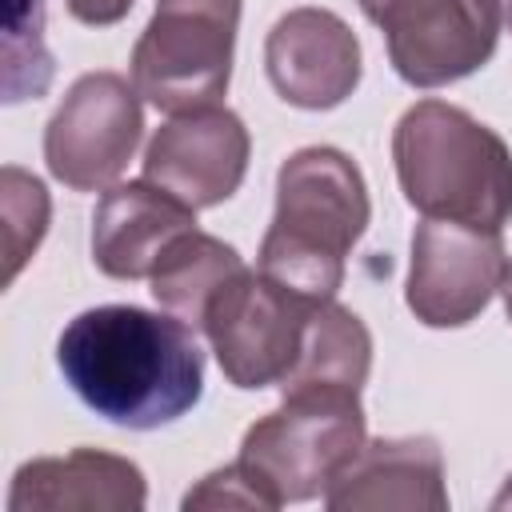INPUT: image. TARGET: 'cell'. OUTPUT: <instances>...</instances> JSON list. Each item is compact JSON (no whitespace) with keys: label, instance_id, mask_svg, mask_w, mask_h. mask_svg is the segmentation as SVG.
<instances>
[{"label":"cell","instance_id":"6da1fadb","mask_svg":"<svg viewBox=\"0 0 512 512\" xmlns=\"http://www.w3.org/2000/svg\"><path fill=\"white\" fill-rule=\"evenodd\" d=\"M64 384L108 424L152 432L196 408L204 352L184 320L136 304H100L56 340Z\"/></svg>","mask_w":512,"mask_h":512},{"label":"cell","instance_id":"7a4b0ae2","mask_svg":"<svg viewBox=\"0 0 512 512\" xmlns=\"http://www.w3.org/2000/svg\"><path fill=\"white\" fill-rule=\"evenodd\" d=\"M368 212L364 176L340 148L292 152L276 172V212L260 244V272L300 296L332 300Z\"/></svg>","mask_w":512,"mask_h":512},{"label":"cell","instance_id":"3957f363","mask_svg":"<svg viewBox=\"0 0 512 512\" xmlns=\"http://www.w3.org/2000/svg\"><path fill=\"white\" fill-rule=\"evenodd\" d=\"M404 200L428 220L500 232L512 220V152L476 116L444 100L412 104L392 132Z\"/></svg>","mask_w":512,"mask_h":512},{"label":"cell","instance_id":"277c9868","mask_svg":"<svg viewBox=\"0 0 512 512\" xmlns=\"http://www.w3.org/2000/svg\"><path fill=\"white\" fill-rule=\"evenodd\" d=\"M364 444L360 392H292L268 416H260L244 440L240 456L264 492L280 504L324 496L332 476Z\"/></svg>","mask_w":512,"mask_h":512},{"label":"cell","instance_id":"5b68a950","mask_svg":"<svg viewBox=\"0 0 512 512\" xmlns=\"http://www.w3.org/2000/svg\"><path fill=\"white\" fill-rule=\"evenodd\" d=\"M240 0H156L132 48L136 92L168 112H196L224 96L232 76Z\"/></svg>","mask_w":512,"mask_h":512},{"label":"cell","instance_id":"8992f818","mask_svg":"<svg viewBox=\"0 0 512 512\" xmlns=\"http://www.w3.org/2000/svg\"><path fill=\"white\" fill-rule=\"evenodd\" d=\"M316 304L320 300L300 296L264 272L244 268L228 280L204 312V336L228 384L248 392L280 384L300 356Z\"/></svg>","mask_w":512,"mask_h":512},{"label":"cell","instance_id":"52a82bcc","mask_svg":"<svg viewBox=\"0 0 512 512\" xmlns=\"http://www.w3.org/2000/svg\"><path fill=\"white\" fill-rule=\"evenodd\" d=\"M360 8L380 24L400 80L416 88H440L488 64L504 20L500 0H360Z\"/></svg>","mask_w":512,"mask_h":512},{"label":"cell","instance_id":"ba28073f","mask_svg":"<svg viewBox=\"0 0 512 512\" xmlns=\"http://www.w3.org/2000/svg\"><path fill=\"white\" fill-rule=\"evenodd\" d=\"M140 132L144 108L136 84L116 72H88L68 88V96L48 120V172L76 192L108 188L128 168Z\"/></svg>","mask_w":512,"mask_h":512},{"label":"cell","instance_id":"9c48e42d","mask_svg":"<svg viewBox=\"0 0 512 512\" xmlns=\"http://www.w3.org/2000/svg\"><path fill=\"white\" fill-rule=\"evenodd\" d=\"M500 232L428 220L412 232V264L404 300L428 328H460L476 320L504 280Z\"/></svg>","mask_w":512,"mask_h":512},{"label":"cell","instance_id":"30bf717a","mask_svg":"<svg viewBox=\"0 0 512 512\" xmlns=\"http://www.w3.org/2000/svg\"><path fill=\"white\" fill-rule=\"evenodd\" d=\"M248 128L232 108L208 104L160 124L144 148V180L168 188L188 208L224 204L248 172Z\"/></svg>","mask_w":512,"mask_h":512},{"label":"cell","instance_id":"8fae6325","mask_svg":"<svg viewBox=\"0 0 512 512\" xmlns=\"http://www.w3.org/2000/svg\"><path fill=\"white\" fill-rule=\"evenodd\" d=\"M272 88L308 112L336 108L360 84V40L328 8H292L264 44Z\"/></svg>","mask_w":512,"mask_h":512},{"label":"cell","instance_id":"7c38bea8","mask_svg":"<svg viewBox=\"0 0 512 512\" xmlns=\"http://www.w3.org/2000/svg\"><path fill=\"white\" fill-rule=\"evenodd\" d=\"M332 512H444V456L428 436L364 440L324 488Z\"/></svg>","mask_w":512,"mask_h":512},{"label":"cell","instance_id":"4fadbf2b","mask_svg":"<svg viewBox=\"0 0 512 512\" xmlns=\"http://www.w3.org/2000/svg\"><path fill=\"white\" fill-rule=\"evenodd\" d=\"M196 228V208L152 180L112 184L92 212V260L112 280H144L164 248Z\"/></svg>","mask_w":512,"mask_h":512},{"label":"cell","instance_id":"5bb4252c","mask_svg":"<svg viewBox=\"0 0 512 512\" xmlns=\"http://www.w3.org/2000/svg\"><path fill=\"white\" fill-rule=\"evenodd\" d=\"M144 504V472L132 460L96 448L28 460L16 468L8 492L12 512H140Z\"/></svg>","mask_w":512,"mask_h":512},{"label":"cell","instance_id":"9a60e30c","mask_svg":"<svg viewBox=\"0 0 512 512\" xmlns=\"http://www.w3.org/2000/svg\"><path fill=\"white\" fill-rule=\"evenodd\" d=\"M372 368V336L356 312L336 300H320L312 308L304 344L288 376L276 384L284 396L292 392H360Z\"/></svg>","mask_w":512,"mask_h":512},{"label":"cell","instance_id":"2e32d148","mask_svg":"<svg viewBox=\"0 0 512 512\" xmlns=\"http://www.w3.org/2000/svg\"><path fill=\"white\" fill-rule=\"evenodd\" d=\"M244 272V260L232 244L208 236V232H184L176 236L160 264L152 268V296L164 312L184 320L192 332L204 328V312L216 300V292Z\"/></svg>","mask_w":512,"mask_h":512},{"label":"cell","instance_id":"e0dca14e","mask_svg":"<svg viewBox=\"0 0 512 512\" xmlns=\"http://www.w3.org/2000/svg\"><path fill=\"white\" fill-rule=\"evenodd\" d=\"M52 84V56L44 48V4L8 0L4 20V100L40 96Z\"/></svg>","mask_w":512,"mask_h":512},{"label":"cell","instance_id":"ac0fdd59","mask_svg":"<svg viewBox=\"0 0 512 512\" xmlns=\"http://www.w3.org/2000/svg\"><path fill=\"white\" fill-rule=\"evenodd\" d=\"M0 180H4V284H12L48 232V192L36 176L12 164L0 172Z\"/></svg>","mask_w":512,"mask_h":512},{"label":"cell","instance_id":"d6986e66","mask_svg":"<svg viewBox=\"0 0 512 512\" xmlns=\"http://www.w3.org/2000/svg\"><path fill=\"white\" fill-rule=\"evenodd\" d=\"M184 508H256V512H272L276 500L264 492V484L256 480V472L244 460H232L216 472H208L188 496Z\"/></svg>","mask_w":512,"mask_h":512},{"label":"cell","instance_id":"ffe728a7","mask_svg":"<svg viewBox=\"0 0 512 512\" xmlns=\"http://www.w3.org/2000/svg\"><path fill=\"white\" fill-rule=\"evenodd\" d=\"M68 12L80 20V24H92V28H104V24H116L128 16L132 0H64Z\"/></svg>","mask_w":512,"mask_h":512},{"label":"cell","instance_id":"44dd1931","mask_svg":"<svg viewBox=\"0 0 512 512\" xmlns=\"http://www.w3.org/2000/svg\"><path fill=\"white\" fill-rule=\"evenodd\" d=\"M500 296H504V312H508V320H512V264L504 268V280H500Z\"/></svg>","mask_w":512,"mask_h":512},{"label":"cell","instance_id":"7402d4cb","mask_svg":"<svg viewBox=\"0 0 512 512\" xmlns=\"http://www.w3.org/2000/svg\"><path fill=\"white\" fill-rule=\"evenodd\" d=\"M508 504H512V480H508V484H504V492L496 496V508H508Z\"/></svg>","mask_w":512,"mask_h":512},{"label":"cell","instance_id":"603a6c76","mask_svg":"<svg viewBox=\"0 0 512 512\" xmlns=\"http://www.w3.org/2000/svg\"><path fill=\"white\" fill-rule=\"evenodd\" d=\"M508 32H512V4H508Z\"/></svg>","mask_w":512,"mask_h":512}]
</instances>
